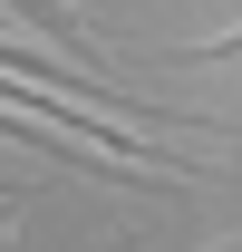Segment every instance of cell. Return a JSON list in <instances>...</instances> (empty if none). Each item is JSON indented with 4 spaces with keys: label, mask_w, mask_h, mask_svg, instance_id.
I'll return each instance as SVG.
<instances>
[{
    "label": "cell",
    "mask_w": 242,
    "mask_h": 252,
    "mask_svg": "<svg viewBox=\"0 0 242 252\" xmlns=\"http://www.w3.org/2000/svg\"><path fill=\"white\" fill-rule=\"evenodd\" d=\"M0 243H10V204H0Z\"/></svg>",
    "instance_id": "obj_2"
},
{
    "label": "cell",
    "mask_w": 242,
    "mask_h": 252,
    "mask_svg": "<svg viewBox=\"0 0 242 252\" xmlns=\"http://www.w3.org/2000/svg\"><path fill=\"white\" fill-rule=\"evenodd\" d=\"M0 10H10V20H30L39 39H68V49H88V20H78L68 0H0Z\"/></svg>",
    "instance_id": "obj_1"
}]
</instances>
